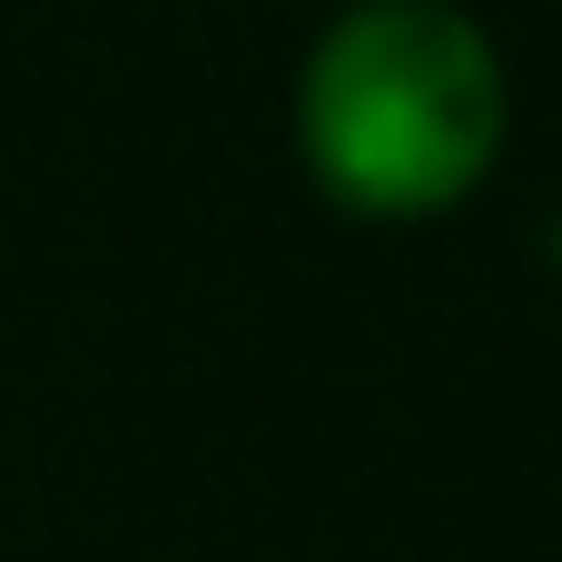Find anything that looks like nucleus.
<instances>
[{
    "instance_id": "obj_1",
    "label": "nucleus",
    "mask_w": 562,
    "mask_h": 562,
    "mask_svg": "<svg viewBox=\"0 0 562 562\" xmlns=\"http://www.w3.org/2000/svg\"><path fill=\"white\" fill-rule=\"evenodd\" d=\"M296 138L366 217L454 207L504 148V59L454 0H356L306 49Z\"/></svg>"
},
{
    "instance_id": "obj_2",
    "label": "nucleus",
    "mask_w": 562,
    "mask_h": 562,
    "mask_svg": "<svg viewBox=\"0 0 562 562\" xmlns=\"http://www.w3.org/2000/svg\"><path fill=\"white\" fill-rule=\"evenodd\" d=\"M553 247H562V227H553Z\"/></svg>"
}]
</instances>
